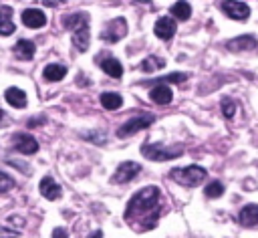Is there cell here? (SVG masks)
I'll return each mask as SVG.
<instances>
[{
  "label": "cell",
  "mask_w": 258,
  "mask_h": 238,
  "mask_svg": "<svg viewBox=\"0 0 258 238\" xmlns=\"http://www.w3.org/2000/svg\"><path fill=\"white\" fill-rule=\"evenodd\" d=\"M161 190L157 186H145L137 194L131 196V200L125 206L123 218L125 222L137 230L147 232L157 226L159 214H161Z\"/></svg>",
  "instance_id": "1"
},
{
  "label": "cell",
  "mask_w": 258,
  "mask_h": 238,
  "mask_svg": "<svg viewBox=\"0 0 258 238\" xmlns=\"http://www.w3.org/2000/svg\"><path fill=\"white\" fill-rule=\"evenodd\" d=\"M183 153V145L175 143V145H163V143H143L141 145V155L151 159V161H167V159H175Z\"/></svg>",
  "instance_id": "2"
},
{
  "label": "cell",
  "mask_w": 258,
  "mask_h": 238,
  "mask_svg": "<svg viewBox=\"0 0 258 238\" xmlns=\"http://www.w3.org/2000/svg\"><path fill=\"white\" fill-rule=\"evenodd\" d=\"M208 171L200 165H187V167H173L169 171V177L179 184V186H185V188H198L204 180H206Z\"/></svg>",
  "instance_id": "3"
},
{
  "label": "cell",
  "mask_w": 258,
  "mask_h": 238,
  "mask_svg": "<svg viewBox=\"0 0 258 238\" xmlns=\"http://www.w3.org/2000/svg\"><path fill=\"white\" fill-rule=\"evenodd\" d=\"M153 121H155V117H153L151 113H139V115L127 119V121L117 129V137H119V139L131 137L133 133H137V131H141V129H145V127H149Z\"/></svg>",
  "instance_id": "4"
},
{
  "label": "cell",
  "mask_w": 258,
  "mask_h": 238,
  "mask_svg": "<svg viewBox=\"0 0 258 238\" xmlns=\"http://www.w3.org/2000/svg\"><path fill=\"white\" fill-rule=\"evenodd\" d=\"M127 34V20L125 18H113L105 24L101 32V40L105 42H119Z\"/></svg>",
  "instance_id": "5"
},
{
  "label": "cell",
  "mask_w": 258,
  "mask_h": 238,
  "mask_svg": "<svg viewBox=\"0 0 258 238\" xmlns=\"http://www.w3.org/2000/svg\"><path fill=\"white\" fill-rule=\"evenodd\" d=\"M139 171H141V165H139L137 161H123V163L115 169L111 182H113V184H129L131 180H135V175H137Z\"/></svg>",
  "instance_id": "6"
},
{
  "label": "cell",
  "mask_w": 258,
  "mask_h": 238,
  "mask_svg": "<svg viewBox=\"0 0 258 238\" xmlns=\"http://www.w3.org/2000/svg\"><path fill=\"white\" fill-rule=\"evenodd\" d=\"M24 226H26V220L22 216H18V214L8 216L4 220V224L0 226V238H18L22 234Z\"/></svg>",
  "instance_id": "7"
},
{
  "label": "cell",
  "mask_w": 258,
  "mask_h": 238,
  "mask_svg": "<svg viewBox=\"0 0 258 238\" xmlns=\"http://www.w3.org/2000/svg\"><path fill=\"white\" fill-rule=\"evenodd\" d=\"M222 12L228 16V18H234V20H246L250 16V6L246 2H222L220 4Z\"/></svg>",
  "instance_id": "8"
},
{
  "label": "cell",
  "mask_w": 258,
  "mask_h": 238,
  "mask_svg": "<svg viewBox=\"0 0 258 238\" xmlns=\"http://www.w3.org/2000/svg\"><path fill=\"white\" fill-rule=\"evenodd\" d=\"M12 143H14V149L24 155H32L38 151V141L28 133H16L12 137Z\"/></svg>",
  "instance_id": "9"
},
{
  "label": "cell",
  "mask_w": 258,
  "mask_h": 238,
  "mask_svg": "<svg viewBox=\"0 0 258 238\" xmlns=\"http://www.w3.org/2000/svg\"><path fill=\"white\" fill-rule=\"evenodd\" d=\"M175 30H177V26H175V20H173L171 16H161V18H157V22H155V26H153L155 36L161 38V40H169V38L175 34Z\"/></svg>",
  "instance_id": "10"
},
{
  "label": "cell",
  "mask_w": 258,
  "mask_h": 238,
  "mask_svg": "<svg viewBox=\"0 0 258 238\" xmlns=\"http://www.w3.org/2000/svg\"><path fill=\"white\" fill-rule=\"evenodd\" d=\"M38 192H40V196L46 198V200H58L60 194H62L60 186L54 182L52 175H44V177L40 180V184H38Z\"/></svg>",
  "instance_id": "11"
},
{
  "label": "cell",
  "mask_w": 258,
  "mask_h": 238,
  "mask_svg": "<svg viewBox=\"0 0 258 238\" xmlns=\"http://www.w3.org/2000/svg\"><path fill=\"white\" fill-rule=\"evenodd\" d=\"M20 18H22V24L28 26V28H40V26L46 24V16L38 8H26V10H22Z\"/></svg>",
  "instance_id": "12"
},
{
  "label": "cell",
  "mask_w": 258,
  "mask_h": 238,
  "mask_svg": "<svg viewBox=\"0 0 258 238\" xmlns=\"http://www.w3.org/2000/svg\"><path fill=\"white\" fill-rule=\"evenodd\" d=\"M62 26L67 30H81V28H89V14L87 12H71L62 18Z\"/></svg>",
  "instance_id": "13"
},
{
  "label": "cell",
  "mask_w": 258,
  "mask_h": 238,
  "mask_svg": "<svg viewBox=\"0 0 258 238\" xmlns=\"http://www.w3.org/2000/svg\"><path fill=\"white\" fill-rule=\"evenodd\" d=\"M238 222L246 228H258V204H246L238 214Z\"/></svg>",
  "instance_id": "14"
},
{
  "label": "cell",
  "mask_w": 258,
  "mask_h": 238,
  "mask_svg": "<svg viewBox=\"0 0 258 238\" xmlns=\"http://www.w3.org/2000/svg\"><path fill=\"white\" fill-rule=\"evenodd\" d=\"M256 44H258L256 38L250 36V34H242V36H236V38H232V40L226 42L228 50H236V52H240V50H252Z\"/></svg>",
  "instance_id": "15"
},
{
  "label": "cell",
  "mask_w": 258,
  "mask_h": 238,
  "mask_svg": "<svg viewBox=\"0 0 258 238\" xmlns=\"http://www.w3.org/2000/svg\"><path fill=\"white\" fill-rule=\"evenodd\" d=\"M12 50H14L16 58H20V61H30V58L34 56V52H36V46H34L32 40H28V38H20V40L12 46Z\"/></svg>",
  "instance_id": "16"
},
{
  "label": "cell",
  "mask_w": 258,
  "mask_h": 238,
  "mask_svg": "<svg viewBox=\"0 0 258 238\" xmlns=\"http://www.w3.org/2000/svg\"><path fill=\"white\" fill-rule=\"evenodd\" d=\"M149 99L157 105H167L171 103L173 99V93H171V87L169 85H155L151 91H149Z\"/></svg>",
  "instance_id": "17"
},
{
  "label": "cell",
  "mask_w": 258,
  "mask_h": 238,
  "mask_svg": "<svg viewBox=\"0 0 258 238\" xmlns=\"http://www.w3.org/2000/svg\"><path fill=\"white\" fill-rule=\"evenodd\" d=\"M64 75H67V67L64 65H58V63H50L42 71V79L48 81V83H56V81L64 79Z\"/></svg>",
  "instance_id": "18"
},
{
  "label": "cell",
  "mask_w": 258,
  "mask_h": 238,
  "mask_svg": "<svg viewBox=\"0 0 258 238\" xmlns=\"http://www.w3.org/2000/svg\"><path fill=\"white\" fill-rule=\"evenodd\" d=\"M4 99L8 101V105L16 107V109H22L26 107V93L18 87H8L6 93H4Z\"/></svg>",
  "instance_id": "19"
},
{
  "label": "cell",
  "mask_w": 258,
  "mask_h": 238,
  "mask_svg": "<svg viewBox=\"0 0 258 238\" xmlns=\"http://www.w3.org/2000/svg\"><path fill=\"white\" fill-rule=\"evenodd\" d=\"M101 69H103L109 77H113V79H121V77H123V65H121L117 58H113V56L101 61Z\"/></svg>",
  "instance_id": "20"
},
{
  "label": "cell",
  "mask_w": 258,
  "mask_h": 238,
  "mask_svg": "<svg viewBox=\"0 0 258 238\" xmlns=\"http://www.w3.org/2000/svg\"><path fill=\"white\" fill-rule=\"evenodd\" d=\"M89 40H91L89 28H81V30L73 32V46H75L79 52H85V50L89 48Z\"/></svg>",
  "instance_id": "21"
},
{
  "label": "cell",
  "mask_w": 258,
  "mask_h": 238,
  "mask_svg": "<svg viewBox=\"0 0 258 238\" xmlns=\"http://www.w3.org/2000/svg\"><path fill=\"white\" fill-rule=\"evenodd\" d=\"M16 28H14V22H12V16H10V8H2L0 6V34L8 36Z\"/></svg>",
  "instance_id": "22"
},
{
  "label": "cell",
  "mask_w": 258,
  "mask_h": 238,
  "mask_svg": "<svg viewBox=\"0 0 258 238\" xmlns=\"http://www.w3.org/2000/svg\"><path fill=\"white\" fill-rule=\"evenodd\" d=\"M169 12H171L173 18H177V20H187V18L191 16V4H187V2H183V0L173 2L171 8H169Z\"/></svg>",
  "instance_id": "23"
},
{
  "label": "cell",
  "mask_w": 258,
  "mask_h": 238,
  "mask_svg": "<svg viewBox=\"0 0 258 238\" xmlns=\"http://www.w3.org/2000/svg\"><path fill=\"white\" fill-rule=\"evenodd\" d=\"M165 67V61L161 56H145L141 63H139V69L143 73H153V71H159Z\"/></svg>",
  "instance_id": "24"
},
{
  "label": "cell",
  "mask_w": 258,
  "mask_h": 238,
  "mask_svg": "<svg viewBox=\"0 0 258 238\" xmlns=\"http://www.w3.org/2000/svg\"><path fill=\"white\" fill-rule=\"evenodd\" d=\"M121 103H123V99H121L119 93H113V91H109V93H101V105H103L105 109L115 111V109L121 107Z\"/></svg>",
  "instance_id": "25"
},
{
  "label": "cell",
  "mask_w": 258,
  "mask_h": 238,
  "mask_svg": "<svg viewBox=\"0 0 258 238\" xmlns=\"http://www.w3.org/2000/svg\"><path fill=\"white\" fill-rule=\"evenodd\" d=\"M220 109H222V115H224L226 119H232V117L236 115V101L230 99V97H222Z\"/></svg>",
  "instance_id": "26"
},
{
  "label": "cell",
  "mask_w": 258,
  "mask_h": 238,
  "mask_svg": "<svg viewBox=\"0 0 258 238\" xmlns=\"http://www.w3.org/2000/svg\"><path fill=\"white\" fill-rule=\"evenodd\" d=\"M187 79L185 73H169V75H163L159 79H155L157 85H171V83H183Z\"/></svg>",
  "instance_id": "27"
},
{
  "label": "cell",
  "mask_w": 258,
  "mask_h": 238,
  "mask_svg": "<svg viewBox=\"0 0 258 238\" xmlns=\"http://www.w3.org/2000/svg\"><path fill=\"white\" fill-rule=\"evenodd\" d=\"M204 194H206L208 198H220V196L224 194V184L218 182V180H214V182H210V184L204 188Z\"/></svg>",
  "instance_id": "28"
},
{
  "label": "cell",
  "mask_w": 258,
  "mask_h": 238,
  "mask_svg": "<svg viewBox=\"0 0 258 238\" xmlns=\"http://www.w3.org/2000/svg\"><path fill=\"white\" fill-rule=\"evenodd\" d=\"M12 188H14V180H12L8 173L0 171V194L8 192V190H12Z\"/></svg>",
  "instance_id": "29"
},
{
  "label": "cell",
  "mask_w": 258,
  "mask_h": 238,
  "mask_svg": "<svg viewBox=\"0 0 258 238\" xmlns=\"http://www.w3.org/2000/svg\"><path fill=\"white\" fill-rule=\"evenodd\" d=\"M52 238H69V232H67L64 228H60V226H58V228H54V230H52Z\"/></svg>",
  "instance_id": "30"
},
{
  "label": "cell",
  "mask_w": 258,
  "mask_h": 238,
  "mask_svg": "<svg viewBox=\"0 0 258 238\" xmlns=\"http://www.w3.org/2000/svg\"><path fill=\"white\" fill-rule=\"evenodd\" d=\"M101 236H103V232H101V230H95L93 236H89V238H101Z\"/></svg>",
  "instance_id": "31"
},
{
  "label": "cell",
  "mask_w": 258,
  "mask_h": 238,
  "mask_svg": "<svg viewBox=\"0 0 258 238\" xmlns=\"http://www.w3.org/2000/svg\"><path fill=\"white\" fill-rule=\"evenodd\" d=\"M2 119H4V111L0 109V121H2Z\"/></svg>",
  "instance_id": "32"
}]
</instances>
